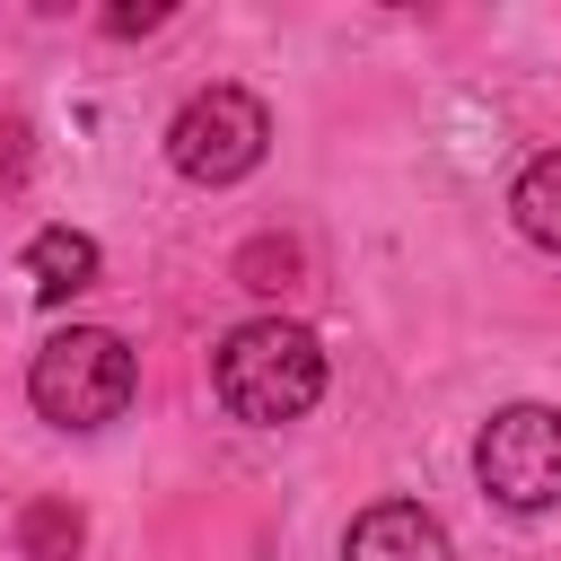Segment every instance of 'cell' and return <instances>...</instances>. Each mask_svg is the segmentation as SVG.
Instances as JSON below:
<instances>
[{"label":"cell","instance_id":"5","mask_svg":"<svg viewBox=\"0 0 561 561\" xmlns=\"http://www.w3.org/2000/svg\"><path fill=\"white\" fill-rule=\"evenodd\" d=\"M342 561H447V526L412 500H377V508L351 517Z\"/></svg>","mask_w":561,"mask_h":561},{"label":"cell","instance_id":"2","mask_svg":"<svg viewBox=\"0 0 561 561\" xmlns=\"http://www.w3.org/2000/svg\"><path fill=\"white\" fill-rule=\"evenodd\" d=\"M131 386H140V368H131L123 333H105V324L53 333V342L35 351V368H26V394H35V412H44L53 430H105V421L131 403Z\"/></svg>","mask_w":561,"mask_h":561},{"label":"cell","instance_id":"3","mask_svg":"<svg viewBox=\"0 0 561 561\" xmlns=\"http://www.w3.org/2000/svg\"><path fill=\"white\" fill-rule=\"evenodd\" d=\"M263 149H272V114H263V96H245V88H202V96H184L175 123H167V158H175V175H193V184H237V175L263 167Z\"/></svg>","mask_w":561,"mask_h":561},{"label":"cell","instance_id":"1","mask_svg":"<svg viewBox=\"0 0 561 561\" xmlns=\"http://www.w3.org/2000/svg\"><path fill=\"white\" fill-rule=\"evenodd\" d=\"M210 394H219L237 421L280 430V421H298V412L324 394V351H316L307 324L254 316V324H237V333L210 351Z\"/></svg>","mask_w":561,"mask_h":561},{"label":"cell","instance_id":"4","mask_svg":"<svg viewBox=\"0 0 561 561\" xmlns=\"http://www.w3.org/2000/svg\"><path fill=\"white\" fill-rule=\"evenodd\" d=\"M473 473L500 508H552L561 500V412L552 403H508L473 438Z\"/></svg>","mask_w":561,"mask_h":561},{"label":"cell","instance_id":"10","mask_svg":"<svg viewBox=\"0 0 561 561\" xmlns=\"http://www.w3.org/2000/svg\"><path fill=\"white\" fill-rule=\"evenodd\" d=\"M26 175V123H0V184Z\"/></svg>","mask_w":561,"mask_h":561},{"label":"cell","instance_id":"8","mask_svg":"<svg viewBox=\"0 0 561 561\" xmlns=\"http://www.w3.org/2000/svg\"><path fill=\"white\" fill-rule=\"evenodd\" d=\"M79 535H88V526H79V508H70V500H35V508L18 517L26 561H70V552H79Z\"/></svg>","mask_w":561,"mask_h":561},{"label":"cell","instance_id":"9","mask_svg":"<svg viewBox=\"0 0 561 561\" xmlns=\"http://www.w3.org/2000/svg\"><path fill=\"white\" fill-rule=\"evenodd\" d=\"M149 26H167L158 0H140V9H105V35H149Z\"/></svg>","mask_w":561,"mask_h":561},{"label":"cell","instance_id":"7","mask_svg":"<svg viewBox=\"0 0 561 561\" xmlns=\"http://www.w3.org/2000/svg\"><path fill=\"white\" fill-rule=\"evenodd\" d=\"M508 210H517V228L543 245V254H561V149H543L526 175H517V193H508Z\"/></svg>","mask_w":561,"mask_h":561},{"label":"cell","instance_id":"6","mask_svg":"<svg viewBox=\"0 0 561 561\" xmlns=\"http://www.w3.org/2000/svg\"><path fill=\"white\" fill-rule=\"evenodd\" d=\"M96 280V237H79V228H35V245H26V289L44 298V307H61V298H79Z\"/></svg>","mask_w":561,"mask_h":561}]
</instances>
